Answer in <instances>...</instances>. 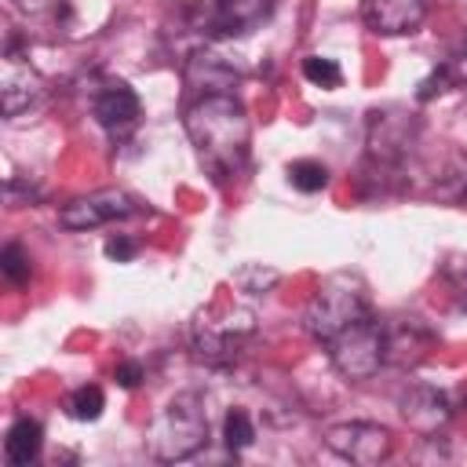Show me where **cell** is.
Wrapping results in <instances>:
<instances>
[{
    "mask_svg": "<svg viewBox=\"0 0 467 467\" xmlns=\"http://www.w3.org/2000/svg\"><path fill=\"white\" fill-rule=\"evenodd\" d=\"M434 193L445 197V201H456V204H467V153L463 150H452L441 175L434 179Z\"/></svg>",
    "mask_w": 467,
    "mask_h": 467,
    "instance_id": "cell-16",
    "label": "cell"
},
{
    "mask_svg": "<svg viewBox=\"0 0 467 467\" xmlns=\"http://www.w3.org/2000/svg\"><path fill=\"white\" fill-rule=\"evenodd\" d=\"M139 212H142V204L131 193H124V190H95L88 197H77V201L62 204L58 208V226L80 234V230H95L102 223L128 219V215H139Z\"/></svg>",
    "mask_w": 467,
    "mask_h": 467,
    "instance_id": "cell-8",
    "label": "cell"
},
{
    "mask_svg": "<svg viewBox=\"0 0 467 467\" xmlns=\"http://www.w3.org/2000/svg\"><path fill=\"white\" fill-rule=\"evenodd\" d=\"M248 332H252V314H234L226 321H212L201 314L193 321V350L208 365H226L237 358V347Z\"/></svg>",
    "mask_w": 467,
    "mask_h": 467,
    "instance_id": "cell-9",
    "label": "cell"
},
{
    "mask_svg": "<svg viewBox=\"0 0 467 467\" xmlns=\"http://www.w3.org/2000/svg\"><path fill=\"white\" fill-rule=\"evenodd\" d=\"M416 135H420L416 113H409V109H401V106L372 109V113H368V124H365L368 161L379 164V168L401 164V161L409 157V150L416 146Z\"/></svg>",
    "mask_w": 467,
    "mask_h": 467,
    "instance_id": "cell-5",
    "label": "cell"
},
{
    "mask_svg": "<svg viewBox=\"0 0 467 467\" xmlns=\"http://www.w3.org/2000/svg\"><path fill=\"white\" fill-rule=\"evenodd\" d=\"M223 441L230 452H244L252 441H255V423L244 409H230L226 420H223Z\"/></svg>",
    "mask_w": 467,
    "mask_h": 467,
    "instance_id": "cell-17",
    "label": "cell"
},
{
    "mask_svg": "<svg viewBox=\"0 0 467 467\" xmlns=\"http://www.w3.org/2000/svg\"><path fill=\"white\" fill-rule=\"evenodd\" d=\"M91 109H95V120H99L113 139H124V135L139 124V113H142L139 95H135L124 80H109V84H102V91H95Z\"/></svg>",
    "mask_w": 467,
    "mask_h": 467,
    "instance_id": "cell-13",
    "label": "cell"
},
{
    "mask_svg": "<svg viewBox=\"0 0 467 467\" xmlns=\"http://www.w3.org/2000/svg\"><path fill=\"white\" fill-rule=\"evenodd\" d=\"M113 379H117L124 390H131V387L142 383V365H139V361H120V365L113 368Z\"/></svg>",
    "mask_w": 467,
    "mask_h": 467,
    "instance_id": "cell-27",
    "label": "cell"
},
{
    "mask_svg": "<svg viewBox=\"0 0 467 467\" xmlns=\"http://www.w3.org/2000/svg\"><path fill=\"white\" fill-rule=\"evenodd\" d=\"M398 409H401L405 423L423 438H438L452 420V405H449L445 390H438L431 383H409L398 398Z\"/></svg>",
    "mask_w": 467,
    "mask_h": 467,
    "instance_id": "cell-10",
    "label": "cell"
},
{
    "mask_svg": "<svg viewBox=\"0 0 467 467\" xmlns=\"http://www.w3.org/2000/svg\"><path fill=\"white\" fill-rule=\"evenodd\" d=\"M182 124L197 150L201 168L215 182H230L244 171L252 146V120L237 95H201L186 109Z\"/></svg>",
    "mask_w": 467,
    "mask_h": 467,
    "instance_id": "cell-1",
    "label": "cell"
},
{
    "mask_svg": "<svg viewBox=\"0 0 467 467\" xmlns=\"http://www.w3.org/2000/svg\"><path fill=\"white\" fill-rule=\"evenodd\" d=\"M204 441H208V416H204V401L197 394H175L153 416V423L146 431L150 456H157L164 463L190 460Z\"/></svg>",
    "mask_w": 467,
    "mask_h": 467,
    "instance_id": "cell-2",
    "label": "cell"
},
{
    "mask_svg": "<svg viewBox=\"0 0 467 467\" xmlns=\"http://www.w3.org/2000/svg\"><path fill=\"white\" fill-rule=\"evenodd\" d=\"M40 95H44L40 73L29 62H22L15 51H7L4 55V66H0V106H4V117H18Z\"/></svg>",
    "mask_w": 467,
    "mask_h": 467,
    "instance_id": "cell-12",
    "label": "cell"
},
{
    "mask_svg": "<svg viewBox=\"0 0 467 467\" xmlns=\"http://www.w3.org/2000/svg\"><path fill=\"white\" fill-rule=\"evenodd\" d=\"M431 0H361V18L379 36L416 33L427 18Z\"/></svg>",
    "mask_w": 467,
    "mask_h": 467,
    "instance_id": "cell-11",
    "label": "cell"
},
{
    "mask_svg": "<svg viewBox=\"0 0 467 467\" xmlns=\"http://www.w3.org/2000/svg\"><path fill=\"white\" fill-rule=\"evenodd\" d=\"M303 77L317 88H339L343 84V69L336 58H325V55H310L303 58Z\"/></svg>",
    "mask_w": 467,
    "mask_h": 467,
    "instance_id": "cell-20",
    "label": "cell"
},
{
    "mask_svg": "<svg viewBox=\"0 0 467 467\" xmlns=\"http://www.w3.org/2000/svg\"><path fill=\"white\" fill-rule=\"evenodd\" d=\"M182 77H186V84H190L193 91H201V95H234V88L241 84V73H237L223 55H215V51H208V47H201V51H193V55L186 58Z\"/></svg>",
    "mask_w": 467,
    "mask_h": 467,
    "instance_id": "cell-14",
    "label": "cell"
},
{
    "mask_svg": "<svg viewBox=\"0 0 467 467\" xmlns=\"http://www.w3.org/2000/svg\"><path fill=\"white\" fill-rule=\"evenodd\" d=\"M274 15V0H201L197 29L212 40L248 36Z\"/></svg>",
    "mask_w": 467,
    "mask_h": 467,
    "instance_id": "cell-6",
    "label": "cell"
},
{
    "mask_svg": "<svg viewBox=\"0 0 467 467\" xmlns=\"http://www.w3.org/2000/svg\"><path fill=\"white\" fill-rule=\"evenodd\" d=\"M368 314V299H365V285L358 274H328L317 292L310 296L306 303V314H303V325L306 332L317 339V343H328L336 332H343L347 325H354L358 317Z\"/></svg>",
    "mask_w": 467,
    "mask_h": 467,
    "instance_id": "cell-3",
    "label": "cell"
},
{
    "mask_svg": "<svg viewBox=\"0 0 467 467\" xmlns=\"http://www.w3.org/2000/svg\"><path fill=\"white\" fill-rule=\"evenodd\" d=\"M234 285H237L241 292L259 296V292H270V288L277 285V270H263L259 263H248V266H241V270L234 274Z\"/></svg>",
    "mask_w": 467,
    "mask_h": 467,
    "instance_id": "cell-22",
    "label": "cell"
},
{
    "mask_svg": "<svg viewBox=\"0 0 467 467\" xmlns=\"http://www.w3.org/2000/svg\"><path fill=\"white\" fill-rule=\"evenodd\" d=\"M22 11H40V7H47V0H15Z\"/></svg>",
    "mask_w": 467,
    "mask_h": 467,
    "instance_id": "cell-28",
    "label": "cell"
},
{
    "mask_svg": "<svg viewBox=\"0 0 467 467\" xmlns=\"http://www.w3.org/2000/svg\"><path fill=\"white\" fill-rule=\"evenodd\" d=\"M449 88H452V84H449L445 69H441V66H434V73L420 80V91H416V99H420V102H431L434 95H441V91H449Z\"/></svg>",
    "mask_w": 467,
    "mask_h": 467,
    "instance_id": "cell-25",
    "label": "cell"
},
{
    "mask_svg": "<svg viewBox=\"0 0 467 467\" xmlns=\"http://www.w3.org/2000/svg\"><path fill=\"white\" fill-rule=\"evenodd\" d=\"M441 277L452 285L460 310H467V255H449V259L441 263Z\"/></svg>",
    "mask_w": 467,
    "mask_h": 467,
    "instance_id": "cell-23",
    "label": "cell"
},
{
    "mask_svg": "<svg viewBox=\"0 0 467 467\" xmlns=\"http://www.w3.org/2000/svg\"><path fill=\"white\" fill-rule=\"evenodd\" d=\"M325 445L339 456V460H350L358 467H376L383 463L390 452H394V438L387 427L379 423H332L325 427Z\"/></svg>",
    "mask_w": 467,
    "mask_h": 467,
    "instance_id": "cell-7",
    "label": "cell"
},
{
    "mask_svg": "<svg viewBox=\"0 0 467 467\" xmlns=\"http://www.w3.org/2000/svg\"><path fill=\"white\" fill-rule=\"evenodd\" d=\"M40 445H44V427L29 416H18L11 427H7V438H4V456L11 467H29L36 456H40Z\"/></svg>",
    "mask_w": 467,
    "mask_h": 467,
    "instance_id": "cell-15",
    "label": "cell"
},
{
    "mask_svg": "<svg viewBox=\"0 0 467 467\" xmlns=\"http://www.w3.org/2000/svg\"><path fill=\"white\" fill-rule=\"evenodd\" d=\"M288 182L299 193H317L328 186V168L321 161H292L288 164Z\"/></svg>",
    "mask_w": 467,
    "mask_h": 467,
    "instance_id": "cell-18",
    "label": "cell"
},
{
    "mask_svg": "<svg viewBox=\"0 0 467 467\" xmlns=\"http://www.w3.org/2000/svg\"><path fill=\"white\" fill-rule=\"evenodd\" d=\"M328 358H332L336 372L350 383L376 376L379 365L387 361V325H379L368 314L358 317L354 325H347L343 332H336L328 339Z\"/></svg>",
    "mask_w": 467,
    "mask_h": 467,
    "instance_id": "cell-4",
    "label": "cell"
},
{
    "mask_svg": "<svg viewBox=\"0 0 467 467\" xmlns=\"http://www.w3.org/2000/svg\"><path fill=\"white\" fill-rule=\"evenodd\" d=\"M441 69H445V77H449L452 88H467V44H460V47L441 62Z\"/></svg>",
    "mask_w": 467,
    "mask_h": 467,
    "instance_id": "cell-24",
    "label": "cell"
},
{
    "mask_svg": "<svg viewBox=\"0 0 467 467\" xmlns=\"http://www.w3.org/2000/svg\"><path fill=\"white\" fill-rule=\"evenodd\" d=\"M102 405H106V398H102V390H99L95 383L77 387V390L69 394V401H66V409H69L73 420H99V416H102Z\"/></svg>",
    "mask_w": 467,
    "mask_h": 467,
    "instance_id": "cell-19",
    "label": "cell"
},
{
    "mask_svg": "<svg viewBox=\"0 0 467 467\" xmlns=\"http://www.w3.org/2000/svg\"><path fill=\"white\" fill-rule=\"evenodd\" d=\"M0 270H4V277H7L11 285H26L29 274H33V259H29V252H26L22 244H4V252H0Z\"/></svg>",
    "mask_w": 467,
    "mask_h": 467,
    "instance_id": "cell-21",
    "label": "cell"
},
{
    "mask_svg": "<svg viewBox=\"0 0 467 467\" xmlns=\"http://www.w3.org/2000/svg\"><path fill=\"white\" fill-rule=\"evenodd\" d=\"M135 252H139V244H135L131 237H124V234H117V237H109V241H106V255H109V259H117V263H128Z\"/></svg>",
    "mask_w": 467,
    "mask_h": 467,
    "instance_id": "cell-26",
    "label": "cell"
}]
</instances>
